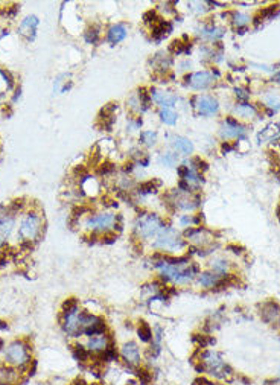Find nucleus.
I'll use <instances>...</instances> for the list:
<instances>
[{
	"label": "nucleus",
	"mask_w": 280,
	"mask_h": 385,
	"mask_svg": "<svg viewBox=\"0 0 280 385\" xmlns=\"http://www.w3.org/2000/svg\"><path fill=\"white\" fill-rule=\"evenodd\" d=\"M152 267L159 274V282L163 285L171 283L175 286L190 285L200 274L198 264H194L187 256H169L155 253L152 257Z\"/></svg>",
	"instance_id": "f257e3e1"
},
{
	"label": "nucleus",
	"mask_w": 280,
	"mask_h": 385,
	"mask_svg": "<svg viewBox=\"0 0 280 385\" xmlns=\"http://www.w3.org/2000/svg\"><path fill=\"white\" fill-rule=\"evenodd\" d=\"M195 367L200 373L213 376L219 381L230 379L233 376V370L230 369V365L222 359V355L216 352V350L200 349Z\"/></svg>",
	"instance_id": "f03ea898"
},
{
	"label": "nucleus",
	"mask_w": 280,
	"mask_h": 385,
	"mask_svg": "<svg viewBox=\"0 0 280 385\" xmlns=\"http://www.w3.org/2000/svg\"><path fill=\"white\" fill-rule=\"evenodd\" d=\"M186 239L183 233H180L177 229H174L171 225H165L162 232L157 235L151 241V248L155 250L157 253L162 254H169L174 256L175 253L183 251L186 248Z\"/></svg>",
	"instance_id": "7ed1b4c3"
},
{
	"label": "nucleus",
	"mask_w": 280,
	"mask_h": 385,
	"mask_svg": "<svg viewBox=\"0 0 280 385\" xmlns=\"http://www.w3.org/2000/svg\"><path fill=\"white\" fill-rule=\"evenodd\" d=\"M166 224L163 222V219L155 215V213H142L139 215L136 222H134V238L139 242L143 241H152L157 235L162 232V229Z\"/></svg>",
	"instance_id": "20e7f679"
},
{
	"label": "nucleus",
	"mask_w": 280,
	"mask_h": 385,
	"mask_svg": "<svg viewBox=\"0 0 280 385\" xmlns=\"http://www.w3.org/2000/svg\"><path fill=\"white\" fill-rule=\"evenodd\" d=\"M84 227L95 235H105L110 232H116V229L122 230V216L110 212L95 213L85 219Z\"/></svg>",
	"instance_id": "39448f33"
},
{
	"label": "nucleus",
	"mask_w": 280,
	"mask_h": 385,
	"mask_svg": "<svg viewBox=\"0 0 280 385\" xmlns=\"http://www.w3.org/2000/svg\"><path fill=\"white\" fill-rule=\"evenodd\" d=\"M79 312L81 308L76 299H69L63 303V314H61V327L64 334L70 338L82 337L81 326H79Z\"/></svg>",
	"instance_id": "423d86ee"
},
{
	"label": "nucleus",
	"mask_w": 280,
	"mask_h": 385,
	"mask_svg": "<svg viewBox=\"0 0 280 385\" xmlns=\"http://www.w3.org/2000/svg\"><path fill=\"white\" fill-rule=\"evenodd\" d=\"M29 346L22 341V340H15L12 343H9L5 347V362L11 367H15L19 370H25L26 367L31 364V355H29Z\"/></svg>",
	"instance_id": "0eeeda50"
},
{
	"label": "nucleus",
	"mask_w": 280,
	"mask_h": 385,
	"mask_svg": "<svg viewBox=\"0 0 280 385\" xmlns=\"http://www.w3.org/2000/svg\"><path fill=\"white\" fill-rule=\"evenodd\" d=\"M43 232V218L37 212H29L25 215V218L20 222L19 227V236L22 242H35Z\"/></svg>",
	"instance_id": "6e6552de"
},
{
	"label": "nucleus",
	"mask_w": 280,
	"mask_h": 385,
	"mask_svg": "<svg viewBox=\"0 0 280 385\" xmlns=\"http://www.w3.org/2000/svg\"><path fill=\"white\" fill-rule=\"evenodd\" d=\"M119 358L125 364L127 369L134 372L140 365H143V352L136 341H127L119 347Z\"/></svg>",
	"instance_id": "1a4fd4ad"
},
{
	"label": "nucleus",
	"mask_w": 280,
	"mask_h": 385,
	"mask_svg": "<svg viewBox=\"0 0 280 385\" xmlns=\"http://www.w3.org/2000/svg\"><path fill=\"white\" fill-rule=\"evenodd\" d=\"M113 344H116V343H114L113 337L107 332V334L89 337L84 346H85L87 350H89V353L92 355L93 359H99Z\"/></svg>",
	"instance_id": "9d476101"
},
{
	"label": "nucleus",
	"mask_w": 280,
	"mask_h": 385,
	"mask_svg": "<svg viewBox=\"0 0 280 385\" xmlns=\"http://www.w3.org/2000/svg\"><path fill=\"white\" fill-rule=\"evenodd\" d=\"M195 110L198 111V114L201 116H213L218 113L219 104L213 96H207V95H201L195 98V104H194Z\"/></svg>",
	"instance_id": "9b49d317"
},
{
	"label": "nucleus",
	"mask_w": 280,
	"mask_h": 385,
	"mask_svg": "<svg viewBox=\"0 0 280 385\" xmlns=\"http://www.w3.org/2000/svg\"><path fill=\"white\" fill-rule=\"evenodd\" d=\"M259 314H260V318L267 324H271V326L280 324V306L276 302L270 300V302L262 303Z\"/></svg>",
	"instance_id": "f8f14e48"
},
{
	"label": "nucleus",
	"mask_w": 280,
	"mask_h": 385,
	"mask_svg": "<svg viewBox=\"0 0 280 385\" xmlns=\"http://www.w3.org/2000/svg\"><path fill=\"white\" fill-rule=\"evenodd\" d=\"M219 134H221L222 139H232V137H235V139H245V128L238 124V120L229 117L222 124Z\"/></svg>",
	"instance_id": "ddd939ff"
},
{
	"label": "nucleus",
	"mask_w": 280,
	"mask_h": 385,
	"mask_svg": "<svg viewBox=\"0 0 280 385\" xmlns=\"http://www.w3.org/2000/svg\"><path fill=\"white\" fill-rule=\"evenodd\" d=\"M186 81L192 89L204 90V89H209V87L213 84L215 79H213V75L209 73V72H197L190 76H186Z\"/></svg>",
	"instance_id": "4468645a"
},
{
	"label": "nucleus",
	"mask_w": 280,
	"mask_h": 385,
	"mask_svg": "<svg viewBox=\"0 0 280 385\" xmlns=\"http://www.w3.org/2000/svg\"><path fill=\"white\" fill-rule=\"evenodd\" d=\"M20 370L15 367H11L8 364L0 365V385H17L20 381Z\"/></svg>",
	"instance_id": "2eb2a0df"
},
{
	"label": "nucleus",
	"mask_w": 280,
	"mask_h": 385,
	"mask_svg": "<svg viewBox=\"0 0 280 385\" xmlns=\"http://www.w3.org/2000/svg\"><path fill=\"white\" fill-rule=\"evenodd\" d=\"M151 99H154V102L159 104L162 108H172L175 102H177V96H174L168 92L157 90V89L151 90Z\"/></svg>",
	"instance_id": "dca6fc26"
},
{
	"label": "nucleus",
	"mask_w": 280,
	"mask_h": 385,
	"mask_svg": "<svg viewBox=\"0 0 280 385\" xmlns=\"http://www.w3.org/2000/svg\"><path fill=\"white\" fill-rule=\"evenodd\" d=\"M37 26H38V19L35 15H29L20 23V34L23 37H26L28 40H34L35 38V32H37Z\"/></svg>",
	"instance_id": "f3484780"
},
{
	"label": "nucleus",
	"mask_w": 280,
	"mask_h": 385,
	"mask_svg": "<svg viewBox=\"0 0 280 385\" xmlns=\"http://www.w3.org/2000/svg\"><path fill=\"white\" fill-rule=\"evenodd\" d=\"M127 34H128L127 26L122 25V23H117V25H113V26L108 29V32H107V40H108L111 44H117V43H120V41L125 40Z\"/></svg>",
	"instance_id": "a211bd4d"
},
{
	"label": "nucleus",
	"mask_w": 280,
	"mask_h": 385,
	"mask_svg": "<svg viewBox=\"0 0 280 385\" xmlns=\"http://www.w3.org/2000/svg\"><path fill=\"white\" fill-rule=\"evenodd\" d=\"M172 146L177 149L178 152L184 154V155H190L192 152H194V145H192V142L189 139L183 137V136H175L172 137Z\"/></svg>",
	"instance_id": "6ab92c4d"
},
{
	"label": "nucleus",
	"mask_w": 280,
	"mask_h": 385,
	"mask_svg": "<svg viewBox=\"0 0 280 385\" xmlns=\"http://www.w3.org/2000/svg\"><path fill=\"white\" fill-rule=\"evenodd\" d=\"M171 31H172V25H171L169 22L160 20L159 23H155V25L152 26L151 35H152V38H154L155 41H160V40H163V38L166 37V35H168Z\"/></svg>",
	"instance_id": "aec40b11"
},
{
	"label": "nucleus",
	"mask_w": 280,
	"mask_h": 385,
	"mask_svg": "<svg viewBox=\"0 0 280 385\" xmlns=\"http://www.w3.org/2000/svg\"><path fill=\"white\" fill-rule=\"evenodd\" d=\"M137 335L142 343L149 344V343H152V338H154V330L146 321H140L137 326Z\"/></svg>",
	"instance_id": "412c9836"
},
{
	"label": "nucleus",
	"mask_w": 280,
	"mask_h": 385,
	"mask_svg": "<svg viewBox=\"0 0 280 385\" xmlns=\"http://www.w3.org/2000/svg\"><path fill=\"white\" fill-rule=\"evenodd\" d=\"M210 270L218 274H229L230 270V262L225 259H213L210 262Z\"/></svg>",
	"instance_id": "4be33fe9"
},
{
	"label": "nucleus",
	"mask_w": 280,
	"mask_h": 385,
	"mask_svg": "<svg viewBox=\"0 0 280 385\" xmlns=\"http://www.w3.org/2000/svg\"><path fill=\"white\" fill-rule=\"evenodd\" d=\"M162 186V183L159 180H149V181H145L140 184L137 189H139V194L142 195H149V194H155L157 189H159Z\"/></svg>",
	"instance_id": "5701e85b"
},
{
	"label": "nucleus",
	"mask_w": 280,
	"mask_h": 385,
	"mask_svg": "<svg viewBox=\"0 0 280 385\" xmlns=\"http://www.w3.org/2000/svg\"><path fill=\"white\" fill-rule=\"evenodd\" d=\"M235 113L239 116V117H244V119H250L256 114V110L253 105L250 104H241L238 105V107L235 108Z\"/></svg>",
	"instance_id": "b1692460"
},
{
	"label": "nucleus",
	"mask_w": 280,
	"mask_h": 385,
	"mask_svg": "<svg viewBox=\"0 0 280 385\" xmlns=\"http://www.w3.org/2000/svg\"><path fill=\"white\" fill-rule=\"evenodd\" d=\"M160 119H162V122H165L166 125H175L178 120V114L175 113L172 108H163L160 111Z\"/></svg>",
	"instance_id": "393cba45"
},
{
	"label": "nucleus",
	"mask_w": 280,
	"mask_h": 385,
	"mask_svg": "<svg viewBox=\"0 0 280 385\" xmlns=\"http://www.w3.org/2000/svg\"><path fill=\"white\" fill-rule=\"evenodd\" d=\"M169 50L172 54H187L190 50V44L189 43H183L181 40H174L169 46Z\"/></svg>",
	"instance_id": "a878e982"
},
{
	"label": "nucleus",
	"mask_w": 280,
	"mask_h": 385,
	"mask_svg": "<svg viewBox=\"0 0 280 385\" xmlns=\"http://www.w3.org/2000/svg\"><path fill=\"white\" fill-rule=\"evenodd\" d=\"M159 162H160L162 165L168 166V168L177 166V163H178V155L175 154V152H165V154L160 155Z\"/></svg>",
	"instance_id": "bb28decb"
},
{
	"label": "nucleus",
	"mask_w": 280,
	"mask_h": 385,
	"mask_svg": "<svg viewBox=\"0 0 280 385\" xmlns=\"http://www.w3.org/2000/svg\"><path fill=\"white\" fill-rule=\"evenodd\" d=\"M201 35L204 38H209V40H216V38H221L222 37V31L212 26V28H204L201 31Z\"/></svg>",
	"instance_id": "cd10ccee"
},
{
	"label": "nucleus",
	"mask_w": 280,
	"mask_h": 385,
	"mask_svg": "<svg viewBox=\"0 0 280 385\" xmlns=\"http://www.w3.org/2000/svg\"><path fill=\"white\" fill-rule=\"evenodd\" d=\"M99 35H101L99 34V28L98 26H92V28L87 29V32H85V41L90 43V44H95L99 40Z\"/></svg>",
	"instance_id": "c85d7f7f"
},
{
	"label": "nucleus",
	"mask_w": 280,
	"mask_h": 385,
	"mask_svg": "<svg viewBox=\"0 0 280 385\" xmlns=\"http://www.w3.org/2000/svg\"><path fill=\"white\" fill-rule=\"evenodd\" d=\"M140 140L142 143H145L146 146H154L157 142V133L155 131H145L140 134Z\"/></svg>",
	"instance_id": "c756f323"
},
{
	"label": "nucleus",
	"mask_w": 280,
	"mask_h": 385,
	"mask_svg": "<svg viewBox=\"0 0 280 385\" xmlns=\"http://www.w3.org/2000/svg\"><path fill=\"white\" fill-rule=\"evenodd\" d=\"M277 6H270L268 9H264V11H259L257 12V15L254 17V23L256 25H259L260 22H264L265 19H268V17H271L273 14H274V9H276Z\"/></svg>",
	"instance_id": "7c9ffc66"
},
{
	"label": "nucleus",
	"mask_w": 280,
	"mask_h": 385,
	"mask_svg": "<svg viewBox=\"0 0 280 385\" xmlns=\"http://www.w3.org/2000/svg\"><path fill=\"white\" fill-rule=\"evenodd\" d=\"M248 20H250V17L245 15V14H241V12L233 14V25H236L238 28H241V26H244V25H247Z\"/></svg>",
	"instance_id": "2f4dec72"
},
{
	"label": "nucleus",
	"mask_w": 280,
	"mask_h": 385,
	"mask_svg": "<svg viewBox=\"0 0 280 385\" xmlns=\"http://www.w3.org/2000/svg\"><path fill=\"white\" fill-rule=\"evenodd\" d=\"M143 22L148 23V25H155V23L160 22V19H159V15H157V12L151 9V11H148V12L143 15Z\"/></svg>",
	"instance_id": "473e14b6"
},
{
	"label": "nucleus",
	"mask_w": 280,
	"mask_h": 385,
	"mask_svg": "<svg viewBox=\"0 0 280 385\" xmlns=\"http://www.w3.org/2000/svg\"><path fill=\"white\" fill-rule=\"evenodd\" d=\"M113 171H114V165L110 163V162H105V163H102V165L99 166L98 174H99V175H108V174H111Z\"/></svg>",
	"instance_id": "72a5a7b5"
},
{
	"label": "nucleus",
	"mask_w": 280,
	"mask_h": 385,
	"mask_svg": "<svg viewBox=\"0 0 280 385\" xmlns=\"http://www.w3.org/2000/svg\"><path fill=\"white\" fill-rule=\"evenodd\" d=\"M267 104H268V107H271V108H274V110H279V108H280V99H279L276 95L268 96V98H267Z\"/></svg>",
	"instance_id": "f704fd0d"
},
{
	"label": "nucleus",
	"mask_w": 280,
	"mask_h": 385,
	"mask_svg": "<svg viewBox=\"0 0 280 385\" xmlns=\"http://www.w3.org/2000/svg\"><path fill=\"white\" fill-rule=\"evenodd\" d=\"M235 92H236V96H238V98H241V99H248V98H250V93H248L247 90L236 89Z\"/></svg>",
	"instance_id": "c9c22d12"
},
{
	"label": "nucleus",
	"mask_w": 280,
	"mask_h": 385,
	"mask_svg": "<svg viewBox=\"0 0 280 385\" xmlns=\"http://www.w3.org/2000/svg\"><path fill=\"white\" fill-rule=\"evenodd\" d=\"M265 385H280V379H274V381H267Z\"/></svg>",
	"instance_id": "e433bc0d"
},
{
	"label": "nucleus",
	"mask_w": 280,
	"mask_h": 385,
	"mask_svg": "<svg viewBox=\"0 0 280 385\" xmlns=\"http://www.w3.org/2000/svg\"><path fill=\"white\" fill-rule=\"evenodd\" d=\"M273 81H276V82H280V72L277 73V75H274V78H273Z\"/></svg>",
	"instance_id": "4c0bfd02"
},
{
	"label": "nucleus",
	"mask_w": 280,
	"mask_h": 385,
	"mask_svg": "<svg viewBox=\"0 0 280 385\" xmlns=\"http://www.w3.org/2000/svg\"><path fill=\"white\" fill-rule=\"evenodd\" d=\"M0 329H5V330H6V329H8V324H5L3 321H0Z\"/></svg>",
	"instance_id": "58836bf2"
},
{
	"label": "nucleus",
	"mask_w": 280,
	"mask_h": 385,
	"mask_svg": "<svg viewBox=\"0 0 280 385\" xmlns=\"http://www.w3.org/2000/svg\"><path fill=\"white\" fill-rule=\"evenodd\" d=\"M34 369H35V361L32 362V372H34ZM29 375H31V364H29V372H28Z\"/></svg>",
	"instance_id": "ea45409f"
},
{
	"label": "nucleus",
	"mask_w": 280,
	"mask_h": 385,
	"mask_svg": "<svg viewBox=\"0 0 280 385\" xmlns=\"http://www.w3.org/2000/svg\"><path fill=\"white\" fill-rule=\"evenodd\" d=\"M276 213H277V219L280 221V207H277V210H276Z\"/></svg>",
	"instance_id": "a19ab883"
}]
</instances>
